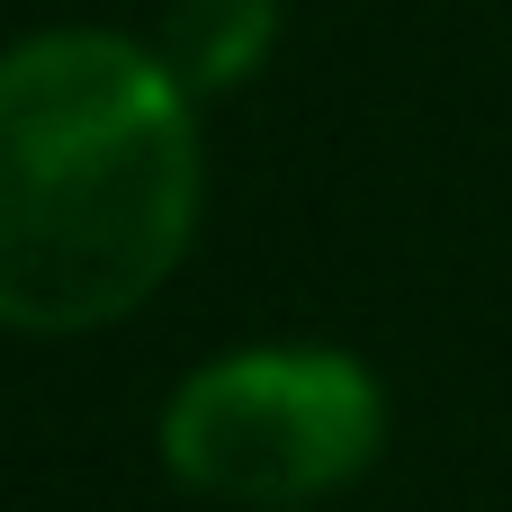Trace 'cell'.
I'll return each mask as SVG.
<instances>
[{
	"label": "cell",
	"mask_w": 512,
	"mask_h": 512,
	"mask_svg": "<svg viewBox=\"0 0 512 512\" xmlns=\"http://www.w3.org/2000/svg\"><path fill=\"white\" fill-rule=\"evenodd\" d=\"M198 234V117L153 45L45 27L0 54V324L99 333Z\"/></svg>",
	"instance_id": "obj_1"
},
{
	"label": "cell",
	"mask_w": 512,
	"mask_h": 512,
	"mask_svg": "<svg viewBox=\"0 0 512 512\" xmlns=\"http://www.w3.org/2000/svg\"><path fill=\"white\" fill-rule=\"evenodd\" d=\"M387 441V396L351 351H234L162 405V468L243 512H297L342 495Z\"/></svg>",
	"instance_id": "obj_2"
},
{
	"label": "cell",
	"mask_w": 512,
	"mask_h": 512,
	"mask_svg": "<svg viewBox=\"0 0 512 512\" xmlns=\"http://www.w3.org/2000/svg\"><path fill=\"white\" fill-rule=\"evenodd\" d=\"M270 45H279V0H171L153 54L189 99H207V90L252 81V63Z\"/></svg>",
	"instance_id": "obj_3"
}]
</instances>
